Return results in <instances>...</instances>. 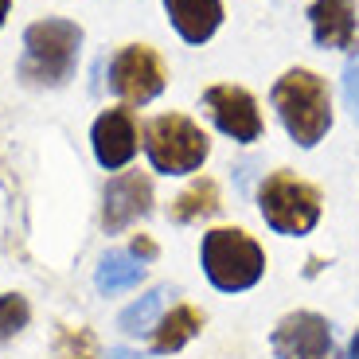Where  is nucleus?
<instances>
[{"label": "nucleus", "instance_id": "nucleus-3", "mask_svg": "<svg viewBox=\"0 0 359 359\" xmlns=\"http://www.w3.org/2000/svg\"><path fill=\"white\" fill-rule=\"evenodd\" d=\"M199 262H203L207 281L215 289H223V293H246L266 273V254H262V246L246 231H231V226H219V231L203 234Z\"/></svg>", "mask_w": 359, "mask_h": 359}, {"label": "nucleus", "instance_id": "nucleus-22", "mask_svg": "<svg viewBox=\"0 0 359 359\" xmlns=\"http://www.w3.org/2000/svg\"><path fill=\"white\" fill-rule=\"evenodd\" d=\"M8 8H12V0H0V27H4V20H8Z\"/></svg>", "mask_w": 359, "mask_h": 359}, {"label": "nucleus", "instance_id": "nucleus-14", "mask_svg": "<svg viewBox=\"0 0 359 359\" xmlns=\"http://www.w3.org/2000/svg\"><path fill=\"white\" fill-rule=\"evenodd\" d=\"M144 281V262L133 258L129 250H114L98 262V273H94V285L98 293H126V289L141 285Z\"/></svg>", "mask_w": 359, "mask_h": 359}, {"label": "nucleus", "instance_id": "nucleus-16", "mask_svg": "<svg viewBox=\"0 0 359 359\" xmlns=\"http://www.w3.org/2000/svg\"><path fill=\"white\" fill-rule=\"evenodd\" d=\"M164 297H168V285H161V289H153L149 297H141L137 305H129L126 313H121V328L126 332H153V320H156V313L164 309Z\"/></svg>", "mask_w": 359, "mask_h": 359}, {"label": "nucleus", "instance_id": "nucleus-12", "mask_svg": "<svg viewBox=\"0 0 359 359\" xmlns=\"http://www.w3.org/2000/svg\"><path fill=\"white\" fill-rule=\"evenodd\" d=\"M172 27L184 43H207L223 24V0H164Z\"/></svg>", "mask_w": 359, "mask_h": 359}, {"label": "nucleus", "instance_id": "nucleus-9", "mask_svg": "<svg viewBox=\"0 0 359 359\" xmlns=\"http://www.w3.org/2000/svg\"><path fill=\"white\" fill-rule=\"evenodd\" d=\"M153 211V180L141 172H121L106 184L102 196V226L106 234H121L133 219Z\"/></svg>", "mask_w": 359, "mask_h": 359}, {"label": "nucleus", "instance_id": "nucleus-20", "mask_svg": "<svg viewBox=\"0 0 359 359\" xmlns=\"http://www.w3.org/2000/svg\"><path fill=\"white\" fill-rule=\"evenodd\" d=\"M129 254H133V258H141V262H153L156 258V243H153V238H144V234H137L133 246H129Z\"/></svg>", "mask_w": 359, "mask_h": 359}, {"label": "nucleus", "instance_id": "nucleus-15", "mask_svg": "<svg viewBox=\"0 0 359 359\" xmlns=\"http://www.w3.org/2000/svg\"><path fill=\"white\" fill-rule=\"evenodd\" d=\"M219 211V184L215 180H196L184 196L172 203L168 219L172 223H196V219H207Z\"/></svg>", "mask_w": 359, "mask_h": 359}, {"label": "nucleus", "instance_id": "nucleus-6", "mask_svg": "<svg viewBox=\"0 0 359 359\" xmlns=\"http://www.w3.org/2000/svg\"><path fill=\"white\" fill-rule=\"evenodd\" d=\"M164 82H168L164 59L149 43L121 47V51L114 55V63H109V90H114L117 98H126L129 106L153 102L164 90Z\"/></svg>", "mask_w": 359, "mask_h": 359}, {"label": "nucleus", "instance_id": "nucleus-5", "mask_svg": "<svg viewBox=\"0 0 359 359\" xmlns=\"http://www.w3.org/2000/svg\"><path fill=\"white\" fill-rule=\"evenodd\" d=\"M258 207L273 234L297 238V234H309L320 219V191L305 180H297L293 172H273L262 180Z\"/></svg>", "mask_w": 359, "mask_h": 359}, {"label": "nucleus", "instance_id": "nucleus-10", "mask_svg": "<svg viewBox=\"0 0 359 359\" xmlns=\"http://www.w3.org/2000/svg\"><path fill=\"white\" fill-rule=\"evenodd\" d=\"M90 141H94V156H98L102 168H109V172L126 168L137 156V144H141L133 109H126V106L106 109V114L94 121V129H90Z\"/></svg>", "mask_w": 359, "mask_h": 359}, {"label": "nucleus", "instance_id": "nucleus-1", "mask_svg": "<svg viewBox=\"0 0 359 359\" xmlns=\"http://www.w3.org/2000/svg\"><path fill=\"white\" fill-rule=\"evenodd\" d=\"M82 55V27L74 20L47 16L24 32V55H20V82L36 90H59L74 79Z\"/></svg>", "mask_w": 359, "mask_h": 359}, {"label": "nucleus", "instance_id": "nucleus-23", "mask_svg": "<svg viewBox=\"0 0 359 359\" xmlns=\"http://www.w3.org/2000/svg\"><path fill=\"white\" fill-rule=\"evenodd\" d=\"M109 359H141V355H137V351H126V348H121V351H114Z\"/></svg>", "mask_w": 359, "mask_h": 359}, {"label": "nucleus", "instance_id": "nucleus-8", "mask_svg": "<svg viewBox=\"0 0 359 359\" xmlns=\"http://www.w3.org/2000/svg\"><path fill=\"white\" fill-rule=\"evenodd\" d=\"M203 106L211 109L215 126L226 137H234L238 144H250L262 137V114L258 102L246 94L243 86H231V82H219V86L203 90Z\"/></svg>", "mask_w": 359, "mask_h": 359}, {"label": "nucleus", "instance_id": "nucleus-7", "mask_svg": "<svg viewBox=\"0 0 359 359\" xmlns=\"http://www.w3.org/2000/svg\"><path fill=\"white\" fill-rule=\"evenodd\" d=\"M278 359H328L332 355V328L320 313H289L269 336Z\"/></svg>", "mask_w": 359, "mask_h": 359}, {"label": "nucleus", "instance_id": "nucleus-18", "mask_svg": "<svg viewBox=\"0 0 359 359\" xmlns=\"http://www.w3.org/2000/svg\"><path fill=\"white\" fill-rule=\"evenodd\" d=\"M55 359H98V344H94V332H86V328H67V332L59 336Z\"/></svg>", "mask_w": 359, "mask_h": 359}, {"label": "nucleus", "instance_id": "nucleus-21", "mask_svg": "<svg viewBox=\"0 0 359 359\" xmlns=\"http://www.w3.org/2000/svg\"><path fill=\"white\" fill-rule=\"evenodd\" d=\"M344 359H359V332L351 336V348H348V355H344Z\"/></svg>", "mask_w": 359, "mask_h": 359}, {"label": "nucleus", "instance_id": "nucleus-13", "mask_svg": "<svg viewBox=\"0 0 359 359\" xmlns=\"http://www.w3.org/2000/svg\"><path fill=\"white\" fill-rule=\"evenodd\" d=\"M199 328H203V313L191 309V305H176L172 313H164L161 324L153 328V351L156 355H172V351L184 348Z\"/></svg>", "mask_w": 359, "mask_h": 359}, {"label": "nucleus", "instance_id": "nucleus-2", "mask_svg": "<svg viewBox=\"0 0 359 359\" xmlns=\"http://www.w3.org/2000/svg\"><path fill=\"white\" fill-rule=\"evenodd\" d=\"M273 109H278L285 133L293 137L301 149H313L324 141V133L332 129V98H328V82L320 74L293 67L273 82Z\"/></svg>", "mask_w": 359, "mask_h": 359}, {"label": "nucleus", "instance_id": "nucleus-17", "mask_svg": "<svg viewBox=\"0 0 359 359\" xmlns=\"http://www.w3.org/2000/svg\"><path fill=\"white\" fill-rule=\"evenodd\" d=\"M32 320V305H27V297L20 293H4L0 297V344H8L12 336H20Z\"/></svg>", "mask_w": 359, "mask_h": 359}, {"label": "nucleus", "instance_id": "nucleus-19", "mask_svg": "<svg viewBox=\"0 0 359 359\" xmlns=\"http://www.w3.org/2000/svg\"><path fill=\"white\" fill-rule=\"evenodd\" d=\"M344 98H348V109L351 117L359 121V55L344 67Z\"/></svg>", "mask_w": 359, "mask_h": 359}, {"label": "nucleus", "instance_id": "nucleus-11", "mask_svg": "<svg viewBox=\"0 0 359 359\" xmlns=\"http://www.w3.org/2000/svg\"><path fill=\"white\" fill-rule=\"evenodd\" d=\"M313 39L332 51H355L359 47V12L355 0H313L309 4Z\"/></svg>", "mask_w": 359, "mask_h": 359}, {"label": "nucleus", "instance_id": "nucleus-4", "mask_svg": "<svg viewBox=\"0 0 359 359\" xmlns=\"http://www.w3.org/2000/svg\"><path fill=\"white\" fill-rule=\"evenodd\" d=\"M144 153L164 176H188L211 153L207 133L184 114H161L144 126Z\"/></svg>", "mask_w": 359, "mask_h": 359}]
</instances>
